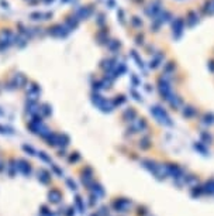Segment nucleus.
I'll list each match as a JSON object with an SVG mask.
<instances>
[{"instance_id":"f257e3e1","label":"nucleus","mask_w":214,"mask_h":216,"mask_svg":"<svg viewBox=\"0 0 214 216\" xmlns=\"http://www.w3.org/2000/svg\"><path fill=\"white\" fill-rule=\"evenodd\" d=\"M49 198H52V202H58L59 201V192H56V191H52V192H49Z\"/></svg>"}]
</instances>
